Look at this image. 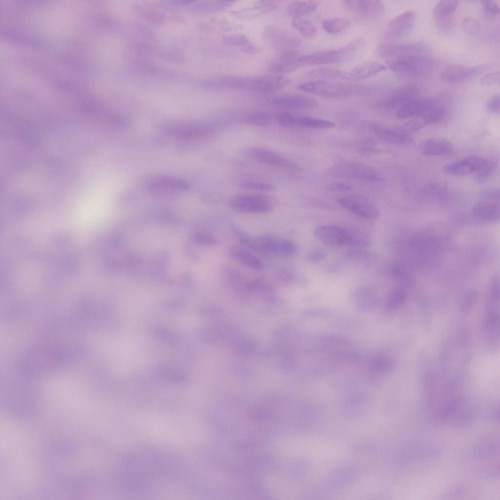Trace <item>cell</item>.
Returning <instances> with one entry per match:
<instances>
[{
	"label": "cell",
	"instance_id": "cell-5",
	"mask_svg": "<svg viewBox=\"0 0 500 500\" xmlns=\"http://www.w3.org/2000/svg\"><path fill=\"white\" fill-rule=\"evenodd\" d=\"M376 51L377 54L382 57L397 60L426 56L429 48L426 44L417 42L383 44L377 47Z\"/></svg>",
	"mask_w": 500,
	"mask_h": 500
},
{
	"label": "cell",
	"instance_id": "cell-44",
	"mask_svg": "<svg viewBox=\"0 0 500 500\" xmlns=\"http://www.w3.org/2000/svg\"><path fill=\"white\" fill-rule=\"evenodd\" d=\"M240 187L246 189L262 191H271L273 189L272 186L270 184L253 181H244L241 183Z\"/></svg>",
	"mask_w": 500,
	"mask_h": 500
},
{
	"label": "cell",
	"instance_id": "cell-53",
	"mask_svg": "<svg viewBox=\"0 0 500 500\" xmlns=\"http://www.w3.org/2000/svg\"><path fill=\"white\" fill-rule=\"evenodd\" d=\"M294 115L288 113L283 112L278 115L277 119L278 124L283 127H291L294 125Z\"/></svg>",
	"mask_w": 500,
	"mask_h": 500
},
{
	"label": "cell",
	"instance_id": "cell-24",
	"mask_svg": "<svg viewBox=\"0 0 500 500\" xmlns=\"http://www.w3.org/2000/svg\"><path fill=\"white\" fill-rule=\"evenodd\" d=\"M228 252L230 257L250 269L259 271L264 268L262 261L251 250L242 245L231 246Z\"/></svg>",
	"mask_w": 500,
	"mask_h": 500
},
{
	"label": "cell",
	"instance_id": "cell-59",
	"mask_svg": "<svg viewBox=\"0 0 500 500\" xmlns=\"http://www.w3.org/2000/svg\"><path fill=\"white\" fill-rule=\"evenodd\" d=\"M498 315L494 312H488L485 316L484 323L486 327L492 328L495 327L498 321Z\"/></svg>",
	"mask_w": 500,
	"mask_h": 500
},
{
	"label": "cell",
	"instance_id": "cell-38",
	"mask_svg": "<svg viewBox=\"0 0 500 500\" xmlns=\"http://www.w3.org/2000/svg\"><path fill=\"white\" fill-rule=\"evenodd\" d=\"M309 75L316 78H334L351 81L348 72L327 67L314 69L310 72Z\"/></svg>",
	"mask_w": 500,
	"mask_h": 500
},
{
	"label": "cell",
	"instance_id": "cell-20",
	"mask_svg": "<svg viewBox=\"0 0 500 500\" xmlns=\"http://www.w3.org/2000/svg\"><path fill=\"white\" fill-rule=\"evenodd\" d=\"M436 98H416L407 102L397 110L396 117L399 119H408L419 115L432 107Z\"/></svg>",
	"mask_w": 500,
	"mask_h": 500
},
{
	"label": "cell",
	"instance_id": "cell-55",
	"mask_svg": "<svg viewBox=\"0 0 500 500\" xmlns=\"http://www.w3.org/2000/svg\"><path fill=\"white\" fill-rule=\"evenodd\" d=\"M482 5L484 11L490 15H497L500 13L499 5L494 0H482Z\"/></svg>",
	"mask_w": 500,
	"mask_h": 500
},
{
	"label": "cell",
	"instance_id": "cell-42",
	"mask_svg": "<svg viewBox=\"0 0 500 500\" xmlns=\"http://www.w3.org/2000/svg\"><path fill=\"white\" fill-rule=\"evenodd\" d=\"M407 292L404 287H397L390 294L386 303L387 307L389 309L397 307L405 300Z\"/></svg>",
	"mask_w": 500,
	"mask_h": 500
},
{
	"label": "cell",
	"instance_id": "cell-16",
	"mask_svg": "<svg viewBox=\"0 0 500 500\" xmlns=\"http://www.w3.org/2000/svg\"><path fill=\"white\" fill-rule=\"evenodd\" d=\"M417 88L412 84L400 86L394 89L379 103L381 108L398 109L410 100L417 97Z\"/></svg>",
	"mask_w": 500,
	"mask_h": 500
},
{
	"label": "cell",
	"instance_id": "cell-17",
	"mask_svg": "<svg viewBox=\"0 0 500 500\" xmlns=\"http://www.w3.org/2000/svg\"><path fill=\"white\" fill-rule=\"evenodd\" d=\"M248 155L253 160L268 166L281 168H292L294 164L276 153L266 148L253 147L247 151Z\"/></svg>",
	"mask_w": 500,
	"mask_h": 500
},
{
	"label": "cell",
	"instance_id": "cell-7",
	"mask_svg": "<svg viewBox=\"0 0 500 500\" xmlns=\"http://www.w3.org/2000/svg\"><path fill=\"white\" fill-rule=\"evenodd\" d=\"M164 130L173 137L188 140L206 136L212 131L211 127L208 125L188 121L169 122L165 125Z\"/></svg>",
	"mask_w": 500,
	"mask_h": 500
},
{
	"label": "cell",
	"instance_id": "cell-13",
	"mask_svg": "<svg viewBox=\"0 0 500 500\" xmlns=\"http://www.w3.org/2000/svg\"><path fill=\"white\" fill-rule=\"evenodd\" d=\"M290 81L287 78L275 75L250 77L248 90L261 94H269L287 86Z\"/></svg>",
	"mask_w": 500,
	"mask_h": 500
},
{
	"label": "cell",
	"instance_id": "cell-50",
	"mask_svg": "<svg viewBox=\"0 0 500 500\" xmlns=\"http://www.w3.org/2000/svg\"><path fill=\"white\" fill-rule=\"evenodd\" d=\"M500 72L494 71L483 76L480 80V83L484 86H491L500 83Z\"/></svg>",
	"mask_w": 500,
	"mask_h": 500
},
{
	"label": "cell",
	"instance_id": "cell-52",
	"mask_svg": "<svg viewBox=\"0 0 500 500\" xmlns=\"http://www.w3.org/2000/svg\"><path fill=\"white\" fill-rule=\"evenodd\" d=\"M486 109L487 111L493 114H497L500 112V95L495 94L488 100L486 103Z\"/></svg>",
	"mask_w": 500,
	"mask_h": 500
},
{
	"label": "cell",
	"instance_id": "cell-14",
	"mask_svg": "<svg viewBox=\"0 0 500 500\" xmlns=\"http://www.w3.org/2000/svg\"><path fill=\"white\" fill-rule=\"evenodd\" d=\"M345 7L353 14L364 19H374L383 13L384 6L380 0H349L343 1Z\"/></svg>",
	"mask_w": 500,
	"mask_h": 500
},
{
	"label": "cell",
	"instance_id": "cell-45",
	"mask_svg": "<svg viewBox=\"0 0 500 500\" xmlns=\"http://www.w3.org/2000/svg\"><path fill=\"white\" fill-rule=\"evenodd\" d=\"M345 256L348 259L355 261H366L372 258L369 251L360 249H352L346 251Z\"/></svg>",
	"mask_w": 500,
	"mask_h": 500
},
{
	"label": "cell",
	"instance_id": "cell-30",
	"mask_svg": "<svg viewBox=\"0 0 500 500\" xmlns=\"http://www.w3.org/2000/svg\"><path fill=\"white\" fill-rule=\"evenodd\" d=\"M223 42L227 45L235 47L248 54H255L259 48L246 35L241 34H230L222 37Z\"/></svg>",
	"mask_w": 500,
	"mask_h": 500
},
{
	"label": "cell",
	"instance_id": "cell-8",
	"mask_svg": "<svg viewBox=\"0 0 500 500\" xmlns=\"http://www.w3.org/2000/svg\"><path fill=\"white\" fill-rule=\"evenodd\" d=\"M150 192L162 196H167L188 190L189 185L185 180L167 175H156L146 183Z\"/></svg>",
	"mask_w": 500,
	"mask_h": 500
},
{
	"label": "cell",
	"instance_id": "cell-51",
	"mask_svg": "<svg viewBox=\"0 0 500 500\" xmlns=\"http://www.w3.org/2000/svg\"><path fill=\"white\" fill-rule=\"evenodd\" d=\"M480 199L481 200L499 203V189L492 188L484 190L480 194Z\"/></svg>",
	"mask_w": 500,
	"mask_h": 500
},
{
	"label": "cell",
	"instance_id": "cell-34",
	"mask_svg": "<svg viewBox=\"0 0 500 500\" xmlns=\"http://www.w3.org/2000/svg\"><path fill=\"white\" fill-rule=\"evenodd\" d=\"M320 0H295L291 2L286 8V13L290 16L300 17L314 11L319 5Z\"/></svg>",
	"mask_w": 500,
	"mask_h": 500
},
{
	"label": "cell",
	"instance_id": "cell-2",
	"mask_svg": "<svg viewBox=\"0 0 500 500\" xmlns=\"http://www.w3.org/2000/svg\"><path fill=\"white\" fill-rule=\"evenodd\" d=\"M386 62L396 74L400 77L410 79L430 73L438 65L437 60L427 56L388 60Z\"/></svg>",
	"mask_w": 500,
	"mask_h": 500
},
{
	"label": "cell",
	"instance_id": "cell-4",
	"mask_svg": "<svg viewBox=\"0 0 500 500\" xmlns=\"http://www.w3.org/2000/svg\"><path fill=\"white\" fill-rule=\"evenodd\" d=\"M298 90L329 98H341L348 95L357 94L363 89L353 85H347L323 80H316L302 83L296 85Z\"/></svg>",
	"mask_w": 500,
	"mask_h": 500
},
{
	"label": "cell",
	"instance_id": "cell-58",
	"mask_svg": "<svg viewBox=\"0 0 500 500\" xmlns=\"http://www.w3.org/2000/svg\"><path fill=\"white\" fill-rule=\"evenodd\" d=\"M476 296V293L473 292L468 293L464 296L460 306L462 311H467L472 307L473 302L475 301Z\"/></svg>",
	"mask_w": 500,
	"mask_h": 500
},
{
	"label": "cell",
	"instance_id": "cell-32",
	"mask_svg": "<svg viewBox=\"0 0 500 500\" xmlns=\"http://www.w3.org/2000/svg\"><path fill=\"white\" fill-rule=\"evenodd\" d=\"M211 87L229 89L248 90L249 77L234 76L218 77L209 82Z\"/></svg>",
	"mask_w": 500,
	"mask_h": 500
},
{
	"label": "cell",
	"instance_id": "cell-6",
	"mask_svg": "<svg viewBox=\"0 0 500 500\" xmlns=\"http://www.w3.org/2000/svg\"><path fill=\"white\" fill-rule=\"evenodd\" d=\"M333 174L366 182H380L384 178L373 167L362 163L348 161L341 163L333 170Z\"/></svg>",
	"mask_w": 500,
	"mask_h": 500
},
{
	"label": "cell",
	"instance_id": "cell-33",
	"mask_svg": "<svg viewBox=\"0 0 500 500\" xmlns=\"http://www.w3.org/2000/svg\"><path fill=\"white\" fill-rule=\"evenodd\" d=\"M352 298L353 301L360 307H373L378 302L375 289L367 286H359L354 289L352 292Z\"/></svg>",
	"mask_w": 500,
	"mask_h": 500
},
{
	"label": "cell",
	"instance_id": "cell-39",
	"mask_svg": "<svg viewBox=\"0 0 500 500\" xmlns=\"http://www.w3.org/2000/svg\"><path fill=\"white\" fill-rule=\"evenodd\" d=\"M291 25L305 38H312L316 35L317 30L315 26L306 19L301 17L294 18L291 22Z\"/></svg>",
	"mask_w": 500,
	"mask_h": 500
},
{
	"label": "cell",
	"instance_id": "cell-25",
	"mask_svg": "<svg viewBox=\"0 0 500 500\" xmlns=\"http://www.w3.org/2000/svg\"><path fill=\"white\" fill-rule=\"evenodd\" d=\"M453 150V145L448 140L440 137L427 139L418 145L417 151L420 155L433 156L446 155Z\"/></svg>",
	"mask_w": 500,
	"mask_h": 500
},
{
	"label": "cell",
	"instance_id": "cell-46",
	"mask_svg": "<svg viewBox=\"0 0 500 500\" xmlns=\"http://www.w3.org/2000/svg\"><path fill=\"white\" fill-rule=\"evenodd\" d=\"M462 25L464 31L470 35L477 34L480 29L479 21L477 19L471 17L465 18L462 20Z\"/></svg>",
	"mask_w": 500,
	"mask_h": 500
},
{
	"label": "cell",
	"instance_id": "cell-41",
	"mask_svg": "<svg viewBox=\"0 0 500 500\" xmlns=\"http://www.w3.org/2000/svg\"><path fill=\"white\" fill-rule=\"evenodd\" d=\"M246 122L257 126H267L271 123V116L267 112L255 111L250 114L246 118Z\"/></svg>",
	"mask_w": 500,
	"mask_h": 500
},
{
	"label": "cell",
	"instance_id": "cell-37",
	"mask_svg": "<svg viewBox=\"0 0 500 500\" xmlns=\"http://www.w3.org/2000/svg\"><path fill=\"white\" fill-rule=\"evenodd\" d=\"M323 30L329 34H336L345 30L350 25V21L345 17H335L324 20Z\"/></svg>",
	"mask_w": 500,
	"mask_h": 500
},
{
	"label": "cell",
	"instance_id": "cell-19",
	"mask_svg": "<svg viewBox=\"0 0 500 500\" xmlns=\"http://www.w3.org/2000/svg\"><path fill=\"white\" fill-rule=\"evenodd\" d=\"M486 160L477 156L466 157L446 165L443 168V171L454 175L468 174L479 170Z\"/></svg>",
	"mask_w": 500,
	"mask_h": 500
},
{
	"label": "cell",
	"instance_id": "cell-31",
	"mask_svg": "<svg viewBox=\"0 0 500 500\" xmlns=\"http://www.w3.org/2000/svg\"><path fill=\"white\" fill-rule=\"evenodd\" d=\"M365 43L364 39L358 38L334 50L335 63L346 62L353 59L363 49Z\"/></svg>",
	"mask_w": 500,
	"mask_h": 500
},
{
	"label": "cell",
	"instance_id": "cell-26",
	"mask_svg": "<svg viewBox=\"0 0 500 500\" xmlns=\"http://www.w3.org/2000/svg\"><path fill=\"white\" fill-rule=\"evenodd\" d=\"M338 202L347 210L365 219H375L380 215L379 211L374 207L351 198H340Z\"/></svg>",
	"mask_w": 500,
	"mask_h": 500
},
{
	"label": "cell",
	"instance_id": "cell-54",
	"mask_svg": "<svg viewBox=\"0 0 500 500\" xmlns=\"http://www.w3.org/2000/svg\"><path fill=\"white\" fill-rule=\"evenodd\" d=\"M326 257V253L321 250L316 249L309 252L306 256V260L311 263H316L323 260Z\"/></svg>",
	"mask_w": 500,
	"mask_h": 500
},
{
	"label": "cell",
	"instance_id": "cell-56",
	"mask_svg": "<svg viewBox=\"0 0 500 500\" xmlns=\"http://www.w3.org/2000/svg\"><path fill=\"white\" fill-rule=\"evenodd\" d=\"M159 339L167 342H175L177 339L176 336L169 331L162 328L157 329L155 332Z\"/></svg>",
	"mask_w": 500,
	"mask_h": 500
},
{
	"label": "cell",
	"instance_id": "cell-47",
	"mask_svg": "<svg viewBox=\"0 0 500 500\" xmlns=\"http://www.w3.org/2000/svg\"><path fill=\"white\" fill-rule=\"evenodd\" d=\"M194 240L197 243L206 246H215L218 244L219 241L214 235L207 233H200L194 236Z\"/></svg>",
	"mask_w": 500,
	"mask_h": 500
},
{
	"label": "cell",
	"instance_id": "cell-22",
	"mask_svg": "<svg viewBox=\"0 0 500 500\" xmlns=\"http://www.w3.org/2000/svg\"><path fill=\"white\" fill-rule=\"evenodd\" d=\"M482 69L479 66L452 64L447 67L442 73V79L451 83L460 82L474 78Z\"/></svg>",
	"mask_w": 500,
	"mask_h": 500
},
{
	"label": "cell",
	"instance_id": "cell-15",
	"mask_svg": "<svg viewBox=\"0 0 500 500\" xmlns=\"http://www.w3.org/2000/svg\"><path fill=\"white\" fill-rule=\"evenodd\" d=\"M458 5V1L443 0L439 1L434 7V21L438 30L442 33H447L451 30L453 14Z\"/></svg>",
	"mask_w": 500,
	"mask_h": 500
},
{
	"label": "cell",
	"instance_id": "cell-29",
	"mask_svg": "<svg viewBox=\"0 0 500 500\" xmlns=\"http://www.w3.org/2000/svg\"><path fill=\"white\" fill-rule=\"evenodd\" d=\"M386 69L384 65L377 62H367L357 65L348 72L351 81H359L371 78Z\"/></svg>",
	"mask_w": 500,
	"mask_h": 500
},
{
	"label": "cell",
	"instance_id": "cell-43",
	"mask_svg": "<svg viewBox=\"0 0 500 500\" xmlns=\"http://www.w3.org/2000/svg\"><path fill=\"white\" fill-rule=\"evenodd\" d=\"M496 164L494 162L487 159L484 165L476 171L475 181L479 184L485 182L493 173Z\"/></svg>",
	"mask_w": 500,
	"mask_h": 500
},
{
	"label": "cell",
	"instance_id": "cell-11",
	"mask_svg": "<svg viewBox=\"0 0 500 500\" xmlns=\"http://www.w3.org/2000/svg\"><path fill=\"white\" fill-rule=\"evenodd\" d=\"M416 15L414 11H407L394 18L387 25L384 36L391 40L405 38L413 30Z\"/></svg>",
	"mask_w": 500,
	"mask_h": 500
},
{
	"label": "cell",
	"instance_id": "cell-27",
	"mask_svg": "<svg viewBox=\"0 0 500 500\" xmlns=\"http://www.w3.org/2000/svg\"><path fill=\"white\" fill-rule=\"evenodd\" d=\"M278 6L276 1L273 0H260L255 5L241 9L231 11V14L235 18L241 20H251L274 10Z\"/></svg>",
	"mask_w": 500,
	"mask_h": 500
},
{
	"label": "cell",
	"instance_id": "cell-23",
	"mask_svg": "<svg viewBox=\"0 0 500 500\" xmlns=\"http://www.w3.org/2000/svg\"><path fill=\"white\" fill-rule=\"evenodd\" d=\"M272 105L285 108H313L317 106L313 99L298 94H287L272 98L270 101Z\"/></svg>",
	"mask_w": 500,
	"mask_h": 500
},
{
	"label": "cell",
	"instance_id": "cell-40",
	"mask_svg": "<svg viewBox=\"0 0 500 500\" xmlns=\"http://www.w3.org/2000/svg\"><path fill=\"white\" fill-rule=\"evenodd\" d=\"M157 372L163 378L172 382L184 381L187 377L183 371L166 365L159 366L157 369Z\"/></svg>",
	"mask_w": 500,
	"mask_h": 500
},
{
	"label": "cell",
	"instance_id": "cell-57",
	"mask_svg": "<svg viewBox=\"0 0 500 500\" xmlns=\"http://www.w3.org/2000/svg\"><path fill=\"white\" fill-rule=\"evenodd\" d=\"M327 188L332 191H344L351 189L352 187L343 183L334 182L327 185Z\"/></svg>",
	"mask_w": 500,
	"mask_h": 500
},
{
	"label": "cell",
	"instance_id": "cell-18",
	"mask_svg": "<svg viewBox=\"0 0 500 500\" xmlns=\"http://www.w3.org/2000/svg\"><path fill=\"white\" fill-rule=\"evenodd\" d=\"M301 55L294 49H287L274 58L269 65L270 70L275 73L283 74L292 72L301 66Z\"/></svg>",
	"mask_w": 500,
	"mask_h": 500
},
{
	"label": "cell",
	"instance_id": "cell-1",
	"mask_svg": "<svg viewBox=\"0 0 500 500\" xmlns=\"http://www.w3.org/2000/svg\"><path fill=\"white\" fill-rule=\"evenodd\" d=\"M247 248L253 251L281 257L292 256L298 250L297 245L292 241L271 234L251 236Z\"/></svg>",
	"mask_w": 500,
	"mask_h": 500
},
{
	"label": "cell",
	"instance_id": "cell-9",
	"mask_svg": "<svg viewBox=\"0 0 500 500\" xmlns=\"http://www.w3.org/2000/svg\"><path fill=\"white\" fill-rule=\"evenodd\" d=\"M314 236L326 245L333 247L350 246L351 233L340 226L325 225L316 228Z\"/></svg>",
	"mask_w": 500,
	"mask_h": 500
},
{
	"label": "cell",
	"instance_id": "cell-48",
	"mask_svg": "<svg viewBox=\"0 0 500 500\" xmlns=\"http://www.w3.org/2000/svg\"><path fill=\"white\" fill-rule=\"evenodd\" d=\"M445 189V185L440 182L429 184L424 187L422 193L426 196H435L440 194Z\"/></svg>",
	"mask_w": 500,
	"mask_h": 500
},
{
	"label": "cell",
	"instance_id": "cell-49",
	"mask_svg": "<svg viewBox=\"0 0 500 500\" xmlns=\"http://www.w3.org/2000/svg\"><path fill=\"white\" fill-rule=\"evenodd\" d=\"M376 143L375 140L368 138L364 140L361 143L358 152L363 154L376 153L378 150L376 148Z\"/></svg>",
	"mask_w": 500,
	"mask_h": 500
},
{
	"label": "cell",
	"instance_id": "cell-3",
	"mask_svg": "<svg viewBox=\"0 0 500 500\" xmlns=\"http://www.w3.org/2000/svg\"><path fill=\"white\" fill-rule=\"evenodd\" d=\"M230 209L244 214H265L273 208L272 200L259 193H240L232 196L228 201Z\"/></svg>",
	"mask_w": 500,
	"mask_h": 500
},
{
	"label": "cell",
	"instance_id": "cell-36",
	"mask_svg": "<svg viewBox=\"0 0 500 500\" xmlns=\"http://www.w3.org/2000/svg\"><path fill=\"white\" fill-rule=\"evenodd\" d=\"M294 125L319 129H327L334 127L335 124L331 121L326 120L294 116Z\"/></svg>",
	"mask_w": 500,
	"mask_h": 500
},
{
	"label": "cell",
	"instance_id": "cell-28",
	"mask_svg": "<svg viewBox=\"0 0 500 500\" xmlns=\"http://www.w3.org/2000/svg\"><path fill=\"white\" fill-rule=\"evenodd\" d=\"M473 215L480 222L496 221L499 218V203L481 200L474 206Z\"/></svg>",
	"mask_w": 500,
	"mask_h": 500
},
{
	"label": "cell",
	"instance_id": "cell-35",
	"mask_svg": "<svg viewBox=\"0 0 500 500\" xmlns=\"http://www.w3.org/2000/svg\"><path fill=\"white\" fill-rule=\"evenodd\" d=\"M334 50L319 51L301 56L300 62L301 65H318L335 63Z\"/></svg>",
	"mask_w": 500,
	"mask_h": 500
},
{
	"label": "cell",
	"instance_id": "cell-21",
	"mask_svg": "<svg viewBox=\"0 0 500 500\" xmlns=\"http://www.w3.org/2000/svg\"><path fill=\"white\" fill-rule=\"evenodd\" d=\"M369 127L378 139L387 143L404 144L409 143L411 139L408 133L399 127L391 128L373 123Z\"/></svg>",
	"mask_w": 500,
	"mask_h": 500
},
{
	"label": "cell",
	"instance_id": "cell-12",
	"mask_svg": "<svg viewBox=\"0 0 500 500\" xmlns=\"http://www.w3.org/2000/svg\"><path fill=\"white\" fill-rule=\"evenodd\" d=\"M441 101L437 99L435 104L424 113L410 118L399 127L404 132L418 130L427 125L437 122L445 115L446 109Z\"/></svg>",
	"mask_w": 500,
	"mask_h": 500
},
{
	"label": "cell",
	"instance_id": "cell-10",
	"mask_svg": "<svg viewBox=\"0 0 500 500\" xmlns=\"http://www.w3.org/2000/svg\"><path fill=\"white\" fill-rule=\"evenodd\" d=\"M263 37L269 46L282 51L293 49L301 43L300 39L297 36L274 25L265 27Z\"/></svg>",
	"mask_w": 500,
	"mask_h": 500
}]
</instances>
